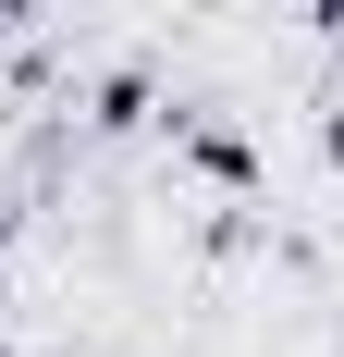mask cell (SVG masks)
<instances>
[{"mask_svg": "<svg viewBox=\"0 0 344 357\" xmlns=\"http://www.w3.org/2000/svg\"><path fill=\"white\" fill-rule=\"evenodd\" d=\"M86 123H99V136H123V123H148V74H111V86H99V111H86Z\"/></svg>", "mask_w": 344, "mask_h": 357, "instance_id": "1", "label": "cell"}, {"mask_svg": "<svg viewBox=\"0 0 344 357\" xmlns=\"http://www.w3.org/2000/svg\"><path fill=\"white\" fill-rule=\"evenodd\" d=\"M13 13H37V0H0V25H13Z\"/></svg>", "mask_w": 344, "mask_h": 357, "instance_id": "2", "label": "cell"}, {"mask_svg": "<svg viewBox=\"0 0 344 357\" xmlns=\"http://www.w3.org/2000/svg\"><path fill=\"white\" fill-rule=\"evenodd\" d=\"M332 160H344V111H332Z\"/></svg>", "mask_w": 344, "mask_h": 357, "instance_id": "3", "label": "cell"}, {"mask_svg": "<svg viewBox=\"0 0 344 357\" xmlns=\"http://www.w3.org/2000/svg\"><path fill=\"white\" fill-rule=\"evenodd\" d=\"M0 247H13V210H0Z\"/></svg>", "mask_w": 344, "mask_h": 357, "instance_id": "4", "label": "cell"}]
</instances>
